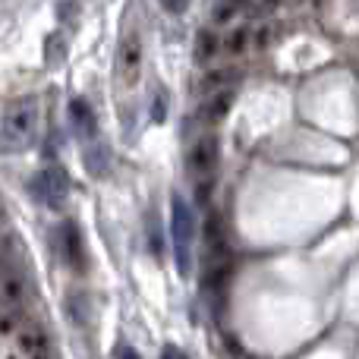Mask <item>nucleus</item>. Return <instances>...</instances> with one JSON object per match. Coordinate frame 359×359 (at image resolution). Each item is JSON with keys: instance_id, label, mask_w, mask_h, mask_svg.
Segmentation results:
<instances>
[{"instance_id": "nucleus-3", "label": "nucleus", "mask_w": 359, "mask_h": 359, "mask_svg": "<svg viewBox=\"0 0 359 359\" xmlns=\"http://www.w3.org/2000/svg\"><path fill=\"white\" fill-rule=\"evenodd\" d=\"M10 359H57L48 331L38 322H25V328L13 337Z\"/></svg>"}, {"instance_id": "nucleus-15", "label": "nucleus", "mask_w": 359, "mask_h": 359, "mask_svg": "<svg viewBox=\"0 0 359 359\" xmlns=\"http://www.w3.org/2000/svg\"><path fill=\"white\" fill-rule=\"evenodd\" d=\"M240 13H243L240 4H215V6H211V19H215L217 25H227L230 19H236Z\"/></svg>"}, {"instance_id": "nucleus-7", "label": "nucleus", "mask_w": 359, "mask_h": 359, "mask_svg": "<svg viewBox=\"0 0 359 359\" xmlns=\"http://www.w3.org/2000/svg\"><path fill=\"white\" fill-rule=\"evenodd\" d=\"M60 252L73 268H82V262H86V255H82V233L73 221H67L60 227Z\"/></svg>"}, {"instance_id": "nucleus-9", "label": "nucleus", "mask_w": 359, "mask_h": 359, "mask_svg": "<svg viewBox=\"0 0 359 359\" xmlns=\"http://www.w3.org/2000/svg\"><path fill=\"white\" fill-rule=\"evenodd\" d=\"M230 107H233V92H217V95H211V98H205L202 117L217 123V120H224L230 114Z\"/></svg>"}, {"instance_id": "nucleus-6", "label": "nucleus", "mask_w": 359, "mask_h": 359, "mask_svg": "<svg viewBox=\"0 0 359 359\" xmlns=\"http://www.w3.org/2000/svg\"><path fill=\"white\" fill-rule=\"evenodd\" d=\"M139 73H142V41H139L136 32H130L117 48V79H120V86L133 88L139 82Z\"/></svg>"}, {"instance_id": "nucleus-8", "label": "nucleus", "mask_w": 359, "mask_h": 359, "mask_svg": "<svg viewBox=\"0 0 359 359\" xmlns=\"http://www.w3.org/2000/svg\"><path fill=\"white\" fill-rule=\"evenodd\" d=\"M240 79V73L236 69H211V73H205V79H202V92L208 95H217V92H233V82Z\"/></svg>"}, {"instance_id": "nucleus-11", "label": "nucleus", "mask_w": 359, "mask_h": 359, "mask_svg": "<svg viewBox=\"0 0 359 359\" xmlns=\"http://www.w3.org/2000/svg\"><path fill=\"white\" fill-rule=\"evenodd\" d=\"M69 117H73L76 130H79L82 136H92V133H95V111L82 98H76L73 104H69Z\"/></svg>"}, {"instance_id": "nucleus-14", "label": "nucleus", "mask_w": 359, "mask_h": 359, "mask_svg": "<svg viewBox=\"0 0 359 359\" xmlns=\"http://www.w3.org/2000/svg\"><path fill=\"white\" fill-rule=\"evenodd\" d=\"M221 48L227 50L230 57H240L243 50L249 48V32H246V29H236V32H230V35H227V41H221Z\"/></svg>"}, {"instance_id": "nucleus-16", "label": "nucleus", "mask_w": 359, "mask_h": 359, "mask_svg": "<svg viewBox=\"0 0 359 359\" xmlns=\"http://www.w3.org/2000/svg\"><path fill=\"white\" fill-rule=\"evenodd\" d=\"M161 359H189V356H186L180 347H170V344H168V347L161 350Z\"/></svg>"}, {"instance_id": "nucleus-10", "label": "nucleus", "mask_w": 359, "mask_h": 359, "mask_svg": "<svg viewBox=\"0 0 359 359\" xmlns=\"http://www.w3.org/2000/svg\"><path fill=\"white\" fill-rule=\"evenodd\" d=\"M217 54H221V38H217L211 29H202L196 35V60L198 63H211Z\"/></svg>"}, {"instance_id": "nucleus-4", "label": "nucleus", "mask_w": 359, "mask_h": 359, "mask_svg": "<svg viewBox=\"0 0 359 359\" xmlns=\"http://www.w3.org/2000/svg\"><path fill=\"white\" fill-rule=\"evenodd\" d=\"M32 192L38 202H44L48 208H60L69 196V177L63 168H48L32 180Z\"/></svg>"}, {"instance_id": "nucleus-5", "label": "nucleus", "mask_w": 359, "mask_h": 359, "mask_svg": "<svg viewBox=\"0 0 359 359\" xmlns=\"http://www.w3.org/2000/svg\"><path fill=\"white\" fill-rule=\"evenodd\" d=\"M217 158H221V149H217L215 136H202L189 145V155H186V168L196 180H211L217 170Z\"/></svg>"}, {"instance_id": "nucleus-19", "label": "nucleus", "mask_w": 359, "mask_h": 359, "mask_svg": "<svg viewBox=\"0 0 359 359\" xmlns=\"http://www.w3.org/2000/svg\"><path fill=\"white\" fill-rule=\"evenodd\" d=\"M0 309H10V297H6V287L0 284Z\"/></svg>"}, {"instance_id": "nucleus-1", "label": "nucleus", "mask_w": 359, "mask_h": 359, "mask_svg": "<svg viewBox=\"0 0 359 359\" xmlns=\"http://www.w3.org/2000/svg\"><path fill=\"white\" fill-rule=\"evenodd\" d=\"M38 130V101L19 98L6 107L4 123H0V142L10 145V151H22L35 139Z\"/></svg>"}, {"instance_id": "nucleus-12", "label": "nucleus", "mask_w": 359, "mask_h": 359, "mask_svg": "<svg viewBox=\"0 0 359 359\" xmlns=\"http://www.w3.org/2000/svg\"><path fill=\"white\" fill-rule=\"evenodd\" d=\"M22 328H25V316L19 309L0 312V337H16Z\"/></svg>"}, {"instance_id": "nucleus-20", "label": "nucleus", "mask_w": 359, "mask_h": 359, "mask_svg": "<svg viewBox=\"0 0 359 359\" xmlns=\"http://www.w3.org/2000/svg\"><path fill=\"white\" fill-rule=\"evenodd\" d=\"M164 10H170V13H183L186 6H183V4H168V6H164Z\"/></svg>"}, {"instance_id": "nucleus-17", "label": "nucleus", "mask_w": 359, "mask_h": 359, "mask_svg": "<svg viewBox=\"0 0 359 359\" xmlns=\"http://www.w3.org/2000/svg\"><path fill=\"white\" fill-rule=\"evenodd\" d=\"M117 359H142V356H139L133 347H120V350H117Z\"/></svg>"}, {"instance_id": "nucleus-13", "label": "nucleus", "mask_w": 359, "mask_h": 359, "mask_svg": "<svg viewBox=\"0 0 359 359\" xmlns=\"http://www.w3.org/2000/svg\"><path fill=\"white\" fill-rule=\"evenodd\" d=\"M82 164L88 168V174L104 177V170H107V151L101 149V145H92V149H86V155H82Z\"/></svg>"}, {"instance_id": "nucleus-2", "label": "nucleus", "mask_w": 359, "mask_h": 359, "mask_svg": "<svg viewBox=\"0 0 359 359\" xmlns=\"http://www.w3.org/2000/svg\"><path fill=\"white\" fill-rule=\"evenodd\" d=\"M170 236H174V259L177 271L189 274L192 271V243H196V217H192L189 205L183 196H170Z\"/></svg>"}, {"instance_id": "nucleus-18", "label": "nucleus", "mask_w": 359, "mask_h": 359, "mask_svg": "<svg viewBox=\"0 0 359 359\" xmlns=\"http://www.w3.org/2000/svg\"><path fill=\"white\" fill-rule=\"evenodd\" d=\"M151 117L164 120V98H161V95H158V101H155V111H151Z\"/></svg>"}]
</instances>
